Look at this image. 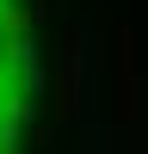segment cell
Listing matches in <instances>:
<instances>
[{"label":"cell","instance_id":"6da1fadb","mask_svg":"<svg viewBox=\"0 0 148 154\" xmlns=\"http://www.w3.org/2000/svg\"><path fill=\"white\" fill-rule=\"evenodd\" d=\"M37 99V56H31V0H0V154H19L25 117Z\"/></svg>","mask_w":148,"mask_h":154}]
</instances>
